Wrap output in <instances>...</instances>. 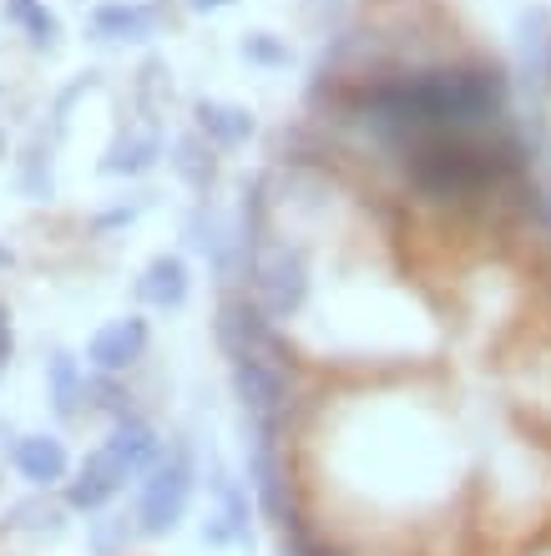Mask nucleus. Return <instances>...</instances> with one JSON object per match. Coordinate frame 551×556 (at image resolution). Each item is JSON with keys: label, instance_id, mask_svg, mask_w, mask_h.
<instances>
[{"label": "nucleus", "instance_id": "f257e3e1", "mask_svg": "<svg viewBox=\"0 0 551 556\" xmlns=\"http://www.w3.org/2000/svg\"><path fill=\"white\" fill-rule=\"evenodd\" d=\"M334 112L385 152L425 137H480L511 127V72L496 61H446L375 76H324Z\"/></svg>", "mask_w": 551, "mask_h": 556}, {"label": "nucleus", "instance_id": "f03ea898", "mask_svg": "<svg viewBox=\"0 0 551 556\" xmlns=\"http://www.w3.org/2000/svg\"><path fill=\"white\" fill-rule=\"evenodd\" d=\"M410 198L430 207H476L506 198L531 177V142L516 127L480 137H425L395 152Z\"/></svg>", "mask_w": 551, "mask_h": 556}, {"label": "nucleus", "instance_id": "7ed1b4c3", "mask_svg": "<svg viewBox=\"0 0 551 556\" xmlns=\"http://www.w3.org/2000/svg\"><path fill=\"white\" fill-rule=\"evenodd\" d=\"M203 485V451L188 435H167L162 455L142 481L132 485V527L142 542H167L188 527Z\"/></svg>", "mask_w": 551, "mask_h": 556}, {"label": "nucleus", "instance_id": "20e7f679", "mask_svg": "<svg viewBox=\"0 0 551 556\" xmlns=\"http://www.w3.org/2000/svg\"><path fill=\"white\" fill-rule=\"evenodd\" d=\"M228 390L243 425L289 430L293 410H299V350L289 344V334H278L274 344H259V350L228 354Z\"/></svg>", "mask_w": 551, "mask_h": 556}, {"label": "nucleus", "instance_id": "39448f33", "mask_svg": "<svg viewBox=\"0 0 551 556\" xmlns=\"http://www.w3.org/2000/svg\"><path fill=\"white\" fill-rule=\"evenodd\" d=\"M238 476H243L253 511L268 531L304 511V476H299V460H293L289 430L238 420Z\"/></svg>", "mask_w": 551, "mask_h": 556}, {"label": "nucleus", "instance_id": "423d86ee", "mask_svg": "<svg viewBox=\"0 0 551 556\" xmlns=\"http://www.w3.org/2000/svg\"><path fill=\"white\" fill-rule=\"evenodd\" d=\"M243 293L284 329L289 319H299L314 299V258L299 238L278 233L274 218L259 233V243L248 249V268H243Z\"/></svg>", "mask_w": 551, "mask_h": 556}, {"label": "nucleus", "instance_id": "0eeeda50", "mask_svg": "<svg viewBox=\"0 0 551 556\" xmlns=\"http://www.w3.org/2000/svg\"><path fill=\"white\" fill-rule=\"evenodd\" d=\"M203 516H198V536L213 552H253L259 546V511H253V496H248L238 466H228L223 455H208L203 460Z\"/></svg>", "mask_w": 551, "mask_h": 556}, {"label": "nucleus", "instance_id": "6e6552de", "mask_svg": "<svg viewBox=\"0 0 551 556\" xmlns=\"http://www.w3.org/2000/svg\"><path fill=\"white\" fill-rule=\"evenodd\" d=\"M183 243H188V253H198V258L213 268V278H218L223 289L243 283L248 238H243V223H238L233 207L213 203V198H198V203L188 207V218H183Z\"/></svg>", "mask_w": 551, "mask_h": 556}, {"label": "nucleus", "instance_id": "1a4fd4ad", "mask_svg": "<svg viewBox=\"0 0 551 556\" xmlns=\"http://www.w3.org/2000/svg\"><path fill=\"white\" fill-rule=\"evenodd\" d=\"M132 485H137L132 481V470L107 451L102 440H97V445H91V451L72 466V476L61 481L57 496L66 501V511L72 516H97V511H107V506H116Z\"/></svg>", "mask_w": 551, "mask_h": 556}, {"label": "nucleus", "instance_id": "9d476101", "mask_svg": "<svg viewBox=\"0 0 551 556\" xmlns=\"http://www.w3.org/2000/svg\"><path fill=\"white\" fill-rule=\"evenodd\" d=\"M147 350H152V319L132 308V314H116V319H107V324L91 329L82 359H87V369H97V375L127 380L132 369L147 359Z\"/></svg>", "mask_w": 551, "mask_h": 556}, {"label": "nucleus", "instance_id": "9b49d317", "mask_svg": "<svg viewBox=\"0 0 551 556\" xmlns=\"http://www.w3.org/2000/svg\"><path fill=\"white\" fill-rule=\"evenodd\" d=\"M5 466L26 491H61V481L76 466V455L61 430H21L11 455H5Z\"/></svg>", "mask_w": 551, "mask_h": 556}, {"label": "nucleus", "instance_id": "f8f14e48", "mask_svg": "<svg viewBox=\"0 0 551 556\" xmlns=\"http://www.w3.org/2000/svg\"><path fill=\"white\" fill-rule=\"evenodd\" d=\"M284 334L268 314H263L253 299H248L243 289H228L218 299V308H213V339H218V354L228 359V354L238 350H259V344H274V339Z\"/></svg>", "mask_w": 551, "mask_h": 556}, {"label": "nucleus", "instance_id": "ddd939ff", "mask_svg": "<svg viewBox=\"0 0 551 556\" xmlns=\"http://www.w3.org/2000/svg\"><path fill=\"white\" fill-rule=\"evenodd\" d=\"M511 41H516V81H522L526 97H547L551 91V11L547 5H526L511 26Z\"/></svg>", "mask_w": 551, "mask_h": 556}, {"label": "nucleus", "instance_id": "4468645a", "mask_svg": "<svg viewBox=\"0 0 551 556\" xmlns=\"http://www.w3.org/2000/svg\"><path fill=\"white\" fill-rule=\"evenodd\" d=\"M72 521L76 516L66 511V501H61L57 491H26L21 501L5 506L0 531H5V536H21V542H30V546H57V542H66Z\"/></svg>", "mask_w": 551, "mask_h": 556}, {"label": "nucleus", "instance_id": "2eb2a0df", "mask_svg": "<svg viewBox=\"0 0 551 556\" xmlns=\"http://www.w3.org/2000/svg\"><path fill=\"white\" fill-rule=\"evenodd\" d=\"M41 380H46V405L61 425L87 420V359L66 344H51L41 359Z\"/></svg>", "mask_w": 551, "mask_h": 556}, {"label": "nucleus", "instance_id": "dca6fc26", "mask_svg": "<svg viewBox=\"0 0 551 556\" xmlns=\"http://www.w3.org/2000/svg\"><path fill=\"white\" fill-rule=\"evenodd\" d=\"M162 5L158 0H102L91 11V36L112 46H147L162 36Z\"/></svg>", "mask_w": 551, "mask_h": 556}, {"label": "nucleus", "instance_id": "f3484780", "mask_svg": "<svg viewBox=\"0 0 551 556\" xmlns=\"http://www.w3.org/2000/svg\"><path fill=\"white\" fill-rule=\"evenodd\" d=\"M137 304L142 308H158V314H173V308H188L192 299V264L183 253H152L132 283Z\"/></svg>", "mask_w": 551, "mask_h": 556}, {"label": "nucleus", "instance_id": "a211bd4d", "mask_svg": "<svg viewBox=\"0 0 551 556\" xmlns=\"http://www.w3.org/2000/svg\"><path fill=\"white\" fill-rule=\"evenodd\" d=\"M167 157V142H162L158 127H122L112 142L102 147L97 157V173L116 177V182H132V177H147L158 162Z\"/></svg>", "mask_w": 551, "mask_h": 556}, {"label": "nucleus", "instance_id": "6ab92c4d", "mask_svg": "<svg viewBox=\"0 0 551 556\" xmlns=\"http://www.w3.org/2000/svg\"><path fill=\"white\" fill-rule=\"evenodd\" d=\"M102 445L132 470V481H142L147 470H152V460L162 455V445H167V435L158 430V420H147L142 410H132V415H122V420L107 425Z\"/></svg>", "mask_w": 551, "mask_h": 556}, {"label": "nucleus", "instance_id": "aec40b11", "mask_svg": "<svg viewBox=\"0 0 551 556\" xmlns=\"http://www.w3.org/2000/svg\"><path fill=\"white\" fill-rule=\"evenodd\" d=\"M192 132H203L218 152H238V147H248L259 137V117H253V106L198 97V102H192Z\"/></svg>", "mask_w": 551, "mask_h": 556}, {"label": "nucleus", "instance_id": "412c9836", "mask_svg": "<svg viewBox=\"0 0 551 556\" xmlns=\"http://www.w3.org/2000/svg\"><path fill=\"white\" fill-rule=\"evenodd\" d=\"M167 167L198 198H213V188H218V147L208 142L203 132H177L167 142Z\"/></svg>", "mask_w": 551, "mask_h": 556}, {"label": "nucleus", "instance_id": "4be33fe9", "mask_svg": "<svg viewBox=\"0 0 551 556\" xmlns=\"http://www.w3.org/2000/svg\"><path fill=\"white\" fill-rule=\"evenodd\" d=\"M15 188L26 203H51L57 198V137L36 132L26 142V152L15 157Z\"/></svg>", "mask_w": 551, "mask_h": 556}, {"label": "nucleus", "instance_id": "5701e85b", "mask_svg": "<svg viewBox=\"0 0 551 556\" xmlns=\"http://www.w3.org/2000/svg\"><path fill=\"white\" fill-rule=\"evenodd\" d=\"M0 11H5V21H11L15 30H26L30 51L51 56V51L61 46V21L46 0H0Z\"/></svg>", "mask_w": 551, "mask_h": 556}, {"label": "nucleus", "instance_id": "b1692460", "mask_svg": "<svg viewBox=\"0 0 551 556\" xmlns=\"http://www.w3.org/2000/svg\"><path fill=\"white\" fill-rule=\"evenodd\" d=\"M137 542H142V536L132 527V511H122V506H107V511L87 516V552L91 556H132Z\"/></svg>", "mask_w": 551, "mask_h": 556}, {"label": "nucleus", "instance_id": "393cba45", "mask_svg": "<svg viewBox=\"0 0 551 556\" xmlns=\"http://www.w3.org/2000/svg\"><path fill=\"white\" fill-rule=\"evenodd\" d=\"M137 405H132V390L127 380H116V375H97V369H87V415H97V420H122V415H132Z\"/></svg>", "mask_w": 551, "mask_h": 556}, {"label": "nucleus", "instance_id": "a878e982", "mask_svg": "<svg viewBox=\"0 0 551 556\" xmlns=\"http://www.w3.org/2000/svg\"><path fill=\"white\" fill-rule=\"evenodd\" d=\"M238 56L248 61V66H268V72H278V66H289V41L284 36H274V30H248L243 41H238Z\"/></svg>", "mask_w": 551, "mask_h": 556}, {"label": "nucleus", "instance_id": "bb28decb", "mask_svg": "<svg viewBox=\"0 0 551 556\" xmlns=\"http://www.w3.org/2000/svg\"><path fill=\"white\" fill-rule=\"evenodd\" d=\"M147 207H152V192H132V198H122L112 207H97L91 213V233H122V228H132V223L142 218Z\"/></svg>", "mask_w": 551, "mask_h": 556}, {"label": "nucleus", "instance_id": "cd10ccee", "mask_svg": "<svg viewBox=\"0 0 551 556\" xmlns=\"http://www.w3.org/2000/svg\"><path fill=\"white\" fill-rule=\"evenodd\" d=\"M11 359H15V308L0 299V380H5Z\"/></svg>", "mask_w": 551, "mask_h": 556}, {"label": "nucleus", "instance_id": "c85d7f7f", "mask_svg": "<svg viewBox=\"0 0 551 556\" xmlns=\"http://www.w3.org/2000/svg\"><path fill=\"white\" fill-rule=\"evenodd\" d=\"M192 15H213V11H228V5H238V0H183Z\"/></svg>", "mask_w": 551, "mask_h": 556}, {"label": "nucleus", "instance_id": "c756f323", "mask_svg": "<svg viewBox=\"0 0 551 556\" xmlns=\"http://www.w3.org/2000/svg\"><path fill=\"white\" fill-rule=\"evenodd\" d=\"M15 435H21V430H15V425H11V420H5V415H0V460H5V455H11Z\"/></svg>", "mask_w": 551, "mask_h": 556}, {"label": "nucleus", "instance_id": "7c9ffc66", "mask_svg": "<svg viewBox=\"0 0 551 556\" xmlns=\"http://www.w3.org/2000/svg\"><path fill=\"white\" fill-rule=\"evenodd\" d=\"M5 268H15V249L5 243V238H0V274H5Z\"/></svg>", "mask_w": 551, "mask_h": 556}, {"label": "nucleus", "instance_id": "2f4dec72", "mask_svg": "<svg viewBox=\"0 0 551 556\" xmlns=\"http://www.w3.org/2000/svg\"><path fill=\"white\" fill-rule=\"evenodd\" d=\"M324 556H364V552H349V546H339V542H334V546H329V552H324Z\"/></svg>", "mask_w": 551, "mask_h": 556}, {"label": "nucleus", "instance_id": "473e14b6", "mask_svg": "<svg viewBox=\"0 0 551 556\" xmlns=\"http://www.w3.org/2000/svg\"><path fill=\"white\" fill-rule=\"evenodd\" d=\"M11 157V142H5V127H0V162Z\"/></svg>", "mask_w": 551, "mask_h": 556}, {"label": "nucleus", "instance_id": "72a5a7b5", "mask_svg": "<svg viewBox=\"0 0 551 556\" xmlns=\"http://www.w3.org/2000/svg\"><path fill=\"white\" fill-rule=\"evenodd\" d=\"M0 491H5V460H0Z\"/></svg>", "mask_w": 551, "mask_h": 556}]
</instances>
